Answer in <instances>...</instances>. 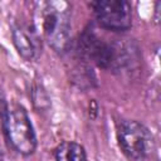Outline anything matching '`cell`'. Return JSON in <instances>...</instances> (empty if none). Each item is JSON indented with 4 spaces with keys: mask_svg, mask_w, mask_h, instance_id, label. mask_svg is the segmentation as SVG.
<instances>
[{
    "mask_svg": "<svg viewBox=\"0 0 161 161\" xmlns=\"http://www.w3.org/2000/svg\"><path fill=\"white\" fill-rule=\"evenodd\" d=\"M82 52L98 67L111 70H121L131 63L132 48L122 39L99 36L93 31H86L80 39Z\"/></svg>",
    "mask_w": 161,
    "mask_h": 161,
    "instance_id": "cell-2",
    "label": "cell"
},
{
    "mask_svg": "<svg viewBox=\"0 0 161 161\" xmlns=\"http://www.w3.org/2000/svg\"><path fill=\"white\" fill-rule=\"evenodd\" d=\"M98 24L112 31H125L132 24V8L125 0H101L92 3Z\"/></svg>",
    "mask_w": 161,
    "mask_h": 161,
    "instance_id": "cell-5",
    "label": "cell"
},
{
    "mask_svg": "<svg viewBox=\"0 0 161 161\" xmlns=\"http://www.w3.org/2000/svg\"><path fill=\"white\" fill-rule=\"evenodd\" d=\"M117 138L122 152L130 160H143L153 151L155 143L151 132L137 121H122L117 128Z\"/></svg>",
    "mask_w": 161,
    "mask_h": 161,
    "instance_id": "cell-4",
    "label": "cell"
},
{
    "mask_svg": "<svg viewBox=\"0 0 161 161\" xmlns=\"http://www.w3.org/2000/svg\"><path fill=\"white\" fill-rule=\"evenodd\" d=\"M13 42L19 54L26 59L33 60L38 57L42 48L40 36L38 31L29 25L18 24L13 29Z\"/></svg>",
    "mask_w": 161,
    "mask_h": 161,
    "instance_id": "cell-6",
    "label": "cell"
},
{
    "mask_svg": "<svg viewBox=\"0 0 161 161\" xmlns=\"http://www.w3.org/2000/svg\"><path fill=\"white\" fill-rule=\"evenodd\" d=\"M38 33L58 53H64L70 40V5L67 1L36 4Z\"/></svg>",
    "mask_w": 161,
    "mask_h": 161,
    "instance_id": "cell-1",
    "label": "cell"
},
{
    "mask_svg": "<svg viewBox=\"0 0 161 161\" xmlns=\"http://www.w3.org/2000/svg\"><path fill=\"white\" fill-rule=\"evenodd\" d=\"M3 126L9 143L21 155H31L36 147L35 133L26 111L19 104H11L5 108L3 114Z\"/></svg>",
    "mask_w": 161,
    "mask_h": 161,
    "instance_id": "cell-3",
    "label": "cell"
},
{
    "mask_svg": "<svg viewBox=\"0 0 161 161\" xmlns=\"http://www.w3.org/2000/svg\"><path fill=\"white\" fill-rule=\"evenodd\" d=\"M54 156L57 161H88L84 148L72 141H64L57 146L54 150Z\"/></svg>",
    "mask_w": 161,
    "mask_h": 161,
    "instance_id": "cell-7",
    "label": "cell"
},
{
    "mask_svg": "<svg viewBox=\"0 0 161 161\" xmlns=\"http://www.w3.org/2000/svg\"><path fill=\"white\" fill-rule=\"evenodd\" d=\"M5 108H6V107H1V101H0V117L4 114V112H5Z\"/></svg>",
    "mask_w": 161,
    "mask_h": 161,
    "instance_id": "cell-8",
    "label": "cell"
}]
</instances>
